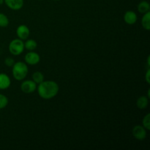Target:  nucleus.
<instances>
[{
    "instance_id": "f257e3e1",
    "label": "nucleus",
    "mask_w": 150,
    "mask_h": 150,
    "mask_svg": "<svg viewBox=\"0 0 150 150\" xmlns=\"http://www.w3.org/2000/svg\"><path fill=\"white\" fill-rule=\"evenodd\" d=\"M38 95L45 100L54 98L58 94L59 87L58 83L54 81H45L39 83L37 87Z\"/></svg>"
},
{
    "instance_id": "f03ea898",
    "label": "nucleus",
    "mask_w": 150,
    "mask_h": 150,
    "mask_svg": "<svg viewBox=\"0 0 150 150\" xmlns=\"http://www.w3.org/2000/svg\"><path fill=\"white\" fill-rule=\"evenodd\" d=\"M29 72L27 64L23 62H15L13 66V78L17 81H22L26 77Z\"/></svg>"
},
{
    "instance_id": "7ed1b4c3",
    "label": "nucleus",
    "mask_w": 150,
    "mask_h": 150,
    "mask_svg": "<svg viewBox=\"0 0 150 150\" xmlns=\"http://www.w3.org/2000/svg\"><path fill=\"white\" fill-rule=\"evenodd\" d=\"M24 42L21 39H14L9 44V51L13 56H18L23 52Z\"/></svg>"
},
{
    "instance_id": "20e7f679",
    "label": "nucleus",
    "mask_w": 150,
    "mask_h": 150,
    "mask_svg": "<svg viewBox=\"0 0 150 150\" xmlns=\"http://www.w3.org/2000/svg\"><path fill=\"white\" fill-rule=\"evenodd\" d=\"M38 85L33 80L23 81L21 84V89L25 94H31L37 89Z\"/></svg>"
},
{
    "instance_id": "39448f33",
    "label": "nucleus",
    "mask_w": 150,
    "mask_h": 150,
    "mask_svg": "<svg viewBox=\"0 0 150 150\" xmlns=\"http://www.w3.org/2000/svg\"><path fill=\"white\" fill-rule=\"evenodd\" d=\"M133 136L139 141L144 140L147 136L146 129L143 125H136L132 130Z\"/></svg>"
},
{
    "instance_id": "423d86ee",
    "label": "nucleus",
    "mask_w": 150,
    "mask_h": 150,
    "mask_svg": "<svg viewBox=\"0 0 150 150\" xmlns=\"http://www.w3.org/2000/svg\"><path fill=\"white\" fill-rule=\"evenodd\" d=\"M25 62L29 65H35L38 64L40 61V57L38 53L33 51L28 52L24 57Z\"/></svg>"
},
{
    "instance_id": "0eeeda50",
    "label": "nucleus",
    "mask_w": 150,
    "mask_h": 150,
    "mask_svg": "<svg viewBox=\"0 0 150 150\" xmlns=\"http://www.w3.org/2000/svg\"><path fill=\"white\" fill-rule=\"evenodd\" d=\"M29 34H30V31H29V27L25 24L19 25L16 29V35L18 38L22 40H26V39H28Z\"/></svg>"
},
{
    "instance_id": "6e6552de",
    "label": "nucleus",
    "mask_w": 150,
    "mask_h": 150,
    "mask_svg": "<svg viewBox=\"0 0 150 150\" xmlns=\"http://www.w3.org/2000/svg\"><path fill=\"white\" fill-rule=\"evenodd\" d=\"M4 2L10 9L13 10H19L23 7V0H4Z\"/></svg>"
},
{
    "instance_id": "1a4fd4ad",
    "label": "nucleus",
    "mask_w": 150,
    "mask_h": 150,
    "mask_svg": "<svg viewBox=\"0 0 150 150\" xmlns=\"http://www.w3.org/2000/svg\"><path fill=\"white\" fill-rule=\"evenodd\" d=\"M137 15L132 10H128L124 15V21L126 23L129 25H133L137 21Z\"/></svg>"
},
{
    "instance_id": "9d476101",
    "label": "nucleus",
    "mask_w": 150,
    "mask_h": 150,
    "mask_svg": "<svg viewBox=\"0 0 150 150\" xmlns=\"http://www.w3.org/2000/svg\"><path fill=\"white\" fill-rule=\"evenodd\" d=\"M10 84H11V80L10 77L6 73H0V89L4 90L8 89L10 86Z\"/></svg>"
},
{
    "instance_id": "9b49d317",
    "label": "nucleus",
    "mask_w": 150,
    "mask_h": 150,
    "mask_svg": "<svg viewBox=\"0 0 150 150\" xmlns=\"http://www.w3.org/2000/svg\"><path fill=\"white\" fill-rule=\"evenodd\" d=\"M149 105V98L146 96H141L136 100V106L139 109H145Z\"/></svg>"
},
{
    "instance_id": "f8f14e48",
    "label": "nucleus",
    "mask_w": 150,
    "mask_h": 150,
    "mask_svg": "<svg viewBox=\"0 0 150 150\" xmlns=\"http://www.w3.org/2000/svg\"><path fill=\"white\" fill-rule=\"evenodd\" d=\"M138 10L140 13L144 14V13L149 12L150 10V4L147 1H142L138 4Z\"/></svg>"
},
{
    "instance_id": "ddd939ff",
    "label": "nucleus",
    "mask_w": 150,
    "mask_h": 150,
    "mask_svg": "<svg viewBox=\"0 0 150 150\" xmlns=\"http://www.w3.org/2000/svg\"><path fill=\"white\" fill-rule=\"evenodd\" d=\"M142 27L146 30L149 31L150 29V12L144 13L142 18Z\"/></svg>"
},
{
    "instance_id": "4468645a",
    "label": "nucleus",
    "mask_w": 150,
    "mask_h": 150,
    "mask_svg": "<svg viewBox=\"0 0 150 150\" xmlns=\"http://www.w3.org/2000/svg\"><path fill=\"white\" fill-rule=\"evenodd\" d=\"M38 47V43L36 41L33 39H26V41L24 42V48L28 51H34Z\"/></svg>"
},
{
    "instance_id": "2eb2a0df",
    "label": "nucleus",
    "mask_w": 150,
    "mask_h": 150,
    "mask_svg": "<svg viewBox=\"0 0 150 150\" xmlns=\"http://www.w3.org/2000/svg\"><path fill=\"white\" fill-rule=\"evenodd\" d=\"M32 80L37 83V84H39V83H42L44 81V76L42 74V73L40 71H36L32 74Z\"/></svg>"
},
{
    "instance_id": "dca6fc26",
    "label": "nucleus",
    "mask_w": 150,
    "mask_h": 150,
    "mask_svg": "<svg viewBox=\"0 0 150 150\" xmlns=\"http://www.w3.org/2000/svg\"><path fill=\"white\" fill-rule=\"evenodd\" d=\"M9 25V19L4 13H0V27H7Z\"/></svg>"
},
{
    "instance_id": "f3484780",
    "label": "nucleus",
    "mask_w": 150,
    "mask_h": 150,
    "mask_svg": "<svg viewBox=\"0 0 150 150\" xmlns=\"http://www.w3.org/2000/svg\"><path fill=\"white\" fill-rule=\"evenodd\" d=\"M8 98L4 95L0 94V109H3L8 105Z\"/></svg>"
},
{
    "instance_id": "a211bd4d",
    "label": "nucleus",
    "mask_w": 150,
    "mask_h": 150,
    "mask_svg": "<svg viewBox=\"0 0 150 150\" xmlns=\"http://www.w3.org/2000/svg\"><path fill=\"white\" fill-rule=\"evenodd\" d=\"M142 124L143 126L147 130H150V114L148 113L146 116L143 118L142 120Z\"/></svg>"
},
{
    "instance_id": "6ab92c4d",
    "label": "nucleus",
    "mask_w": 150,
    "mask_h": 150,
    "mask_svg": "<svg viewBox=\"0 0 150 150\" xmlns=\"http://www.w3.org/2000/svg\"><path fill=\"white\" fill-rule=\"evenodd\" d=\"M4 64L7 67H13V64H15V60L12 57H7L4 59Z\"/></svg>"
},
{
    "instance_id": "aec40b11",
    "label": "nucleus",
    "mask_w": 150,
    "mask_h": 150,
    "mask_svg": "<svg viewBox=\"0 0 150 150\" xmlns=\"http://www.w3.org/2000/svg\"><path fill=\"white\" fill-rule=\"evenodd\" d=\"M149 76H150V70L149 68L148 69L146 73V76H145V79H146V81L147 83H150V79H149Z\"/></svg>"
},
{
    "instance_id": "412c9836",
    "label": "nucleus",
    "mask_w": 150,
    "mask_h": 150,
    "mask_svg": "<svg viewBox=\"0 0 150 150\" xmlns=\"http://www.w3.org/2000/svg\"><path fill=\"white\" fill-rule=\"evenodd\" d=\"M147 64H148V66H149V65H150V63H149V57H148V58H147Z\"/></svg>"
},
{
    "instance_id": "4be33fe9",
    "label": "nucleus",
    "mask_w": 150,
    "mask_h": 150,
    "mask_svg": "<svg viewBox=\"0 0 150 150\" xmlns=\"http://www.w3.org/2000/svg\"><path fill=\"white\" fill-rule=\"evenodd\" d=\"M3 3H4V0H0V5H1V4H2Z\"/></svg>"
},
{
    "instance_id": "5701e85b",
    "label": "nucleus",
    "mask_w": 150,
    "mask_h": 150,
    "mask_svg": "<svg viewBox=\"0 0 150 150\" xmlns=\"http://www.w3.org/2000/svg\"><path fill=\"white\" fill-rule=\"evenodd\" d=\"M54 1H59V0H54Z\"/></svg>"
},
{
    "instance_id": "b1692460",
    "label": "nucleus",
    "mask_w": 150,
    "mask_h": 150,
    "mask_svg": "<svg viewBox=\"0 0 150 150\" xmlns=\"http://www.w3.org/2000/svg\"><path fill=\"white\" fill-rule=\"evenodd\" d=\"M39 1H40V0H39Z\"/></svg>"
}]
</instances>
